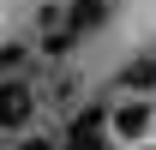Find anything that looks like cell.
I'll list each match as a JSON object with an SVG mask.
<instances>
[{"label":"cell","mask_w":156,"mask_h":150,"mask_svg":"<svg viewBox=\"0 0 156 150\" xmlns=\"http://www.w3.org/2000/svg\"><path fill=\"white\" fill-rule=\"evenodd\" d=\"M30 114H36V96H30V84H24V78H6V84H0V132L30 126Z\"/></svg>","instance_id":"6da1fadb"},{"label":"cell","mask_w":156,"mask_h":150,"mask_svg":"<svg viewBox=\"0 0 156 150\" xmlns=\"http://www.w3.org/2000/svg\"><path fill=\"white\" fill-rule=\"evenodd\" d=\"M102 132H108V108H84L72 126H66L60 150H102Z\"/></svg>","instance_id":"7a4b0ae2"},{"label":"cell","mask_w":156,"mask_h":150,"mask_svg":"<svg viewBox=\"0 0 156 150\" xmlns=\"http://www.w3.org/2000/svg\"><path fill=\"white\" fill-rule=\"evenodd\" d=\"M60 24H66L72 36H90V30H102V24H108V0H72Z\"/></svg>","instance_id":"3957f363"},{"label":"cell","mask_w":156,"mask_h":150,"mask_svg":"<svg viewBox=\"0 0 156 150\" xmlns=\"http://www.w3.org/2000/svg\"><path fill=\"white\" fill-rule=\"evenodd\" d=\"M144 126H150V102H144V96H132V102L114 108V132L120 138H144Z\"/></svg>","instance_id":"277c9868"},{"label":"cell","mask_w":156,"mask_h":150,"mask_svg":"<svg viewBox=\"0 0 156 150\" xmlns=\"http://www.w3.org/2000/svg\"><path fill=\"white\" fill-rule=\"evenodd\" d=\"M120 84H126V90H156V54H138L132 66H126V72H120Z\"/></svg>","instance_id":"5b68a950"},{"label":"cell","mask_w":156,"mask_h":150,"mask_svg":"<svg viewBox=\"0 0 156 150\" xmlns=\"http://www.w3.org/2000/svg\"><path fill=\"white\" fill-rule=\"evenodd\" d=\"M18 60H24L18 48H0V72H12V66H18Z\"/></svg>","instance_id":"8992f818"},{"label":"cell","mask_w":156,"mask_h":150,"mask_svg":"<svg viewBox=\"0 0 156 150\" xmlns=\"http://www.w3.org/2000/svg\"><path fill=\"white\" fill-rule=\"evenodd\" d=\"M18 150H60V144H48V138H24Z\"/></svg>","instance_id":"52a82bcc"}]
</instances>
